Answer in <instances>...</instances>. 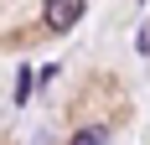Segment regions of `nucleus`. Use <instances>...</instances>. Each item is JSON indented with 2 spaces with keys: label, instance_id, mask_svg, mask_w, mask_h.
Segmentation results:
<instances>
[{
  "label": "nucleus",
  "instance_id": "obj_1",
  "mask_svg": "<svg viewBox=\"0 0 150 145\" xmlns=\"http://www.w3.org/2000/svg\"><path fill=\"white\" fill-rule=\"evenodd\" d=\"M42 16H47V26H52V31H67V26H78L83 0H47V5H42Z\"/></svg>",
  "mask_w": 150,
  "mask_h": 145
},
{
  "label": "nucleus",
  "instance_id": "obj_2",
  "mask_svg": "<svg viewBox=\"0 0 150 145\" xmlns=\"http://www.w3.org/2000/svg\"><path fill=\"white\" fill-rule=\"evenodd\" d=\"M73 145H104V130H78Z\"/></svg>",
  "mask_w": 150,
  "mask_h": 145
}]
</instances>
